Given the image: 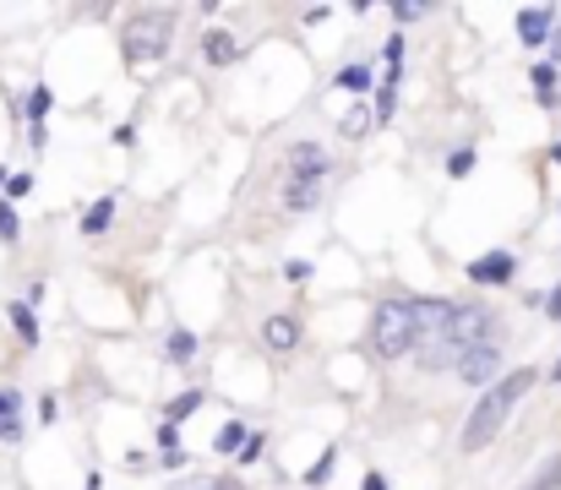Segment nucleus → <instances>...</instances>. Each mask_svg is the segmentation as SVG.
<instances>
[{"instance_id":"f257e3e1","label":"nucleus","mask_w":561,"mask_h":490,"mask_svg":"<svg viewBox=\"0 0 561 490\" xmlns=\"http://www.w3.org/2000/svg\"><path fill=\"white\" fill-rule=\"evenodd\" d=\"M529 387H535V371H507L491 392H480V403H474V414H469V425H463V453L491 447L496 431L507 425V414L518 409V398H524Z\"/></svg>"},{"instance_id":"f03ea898","label":"nucleus","mask_w":561,"mask_h":490,"mask_svg":"<svg viewBox=\"0 0 561 490\" xmlns=\"http://www.w3.org/2000/svg\"><path fill=\"white\" fill-rule=\"evenodd\" d=\"M420 338H425L420 300H381V306H376V322H371L376 360H403V354H420Z\"/></svg>"},{"instance_id":"7ed1b4c3","label":"nucleus","mask_w":561,"mask_h":490,"mask_svg":"<svg viewBox=\"0 0 561 490\" xmlns=\"http://www.w3.org/2000/svg\"><path fill=\"white\" fill-rule=\"evenodd\" d=\"M322 180H328V148L322 143H295L289 148V180H284V207L311 213L322 202Z\"/></svg>"},{"instance_id":"20e7f679","label":"nucleus","mask_w":561,"mask_h":490,"mask_svg":"<svg viewBox=\"0 0 561 490\" xmlns=\"http://www.w3.org/2000/svg\"><path fill=\"white\" fill-rule=\"evenodd\" d=\"M170 38H175V11L148 5V11H137V16L126 22L121 49H126V60H131V66H153V60H164V55H170Z\"/></svg>"},{"instance_id":"39448f33","label":"nucleus","mask_w":561,"mask_h":490,"mask_svg":"<svg viewBox=\"0 0 561 490\" xmlns=\"http://www.w3.org/2000/svg\"><path fill=\"white\" fill-rule=\"evenodd\" d=\"M551 38H557V5H524L518 11V44H529V49H551Z\"/></svg>"},{"instance_id":"423d86ee","label":"nucleus","mask_w":561,"mask_h":490,"mask_svg":"<svg viewBox=\"0 0 561 490\" xmlns=\"http://www.w3.org/2000/svg\"><path fill=\"white\" fill-rule=\"evenodd\" d=\"M458 376H463L469 387H485V392H491V387L502 381V343H485V349H474V354L458 365Z\"/></svg>"},{"instance_id":"0eeeda50","label":"nucleus","mask_w":561,"mask_h":490,"mask_svg":"<svg viewBox=\"0 0 561 490\" xmlns=\"http://www.w3.org/2000/svg\"><path fill=\"white\" fill-rule=\"evenodd\" d=\"M513 278H518V257H513V251H491V257H474V262H469V284L502 289V284H513Z\"/></svg>"},{"instance_id":"6e6552de","label":"nucleus","mask_w":561,"mask_h":490,"mask_svg":"<svg viewBox=\"0 0 561 490\" xmlns=\"http://www.w3.org/2000/svg\"><path fill=\"white\" fill-rule=\"evenodd\" d=\"M262 343H267L273 354H289V349L300 343V322H295V317H267V322H262Z\"/></svg>"},{"instance_id":"1a4fd4ad","label":"nucleus","mask_w":561,"mask_h":490,"mask_svg":"<svg viewBox=\"0 0 561 490\" xmlns=\"http://www.w3.org/2000/svg\"><path fill=\"white\" fill-rule=\"evenodd\" d=\"M251 436H256L251 425H240V420H224V425H218V436H213V453H218V458H240Z\"/></svg>"},{"instance_id":"9d476101","label":"nucleus","mask_w":561,"mask_h":490,"mask_svg":"<svg viewBox=\"0 0 561 490\" xmlns=\"http://www.w3.org/2000/svg\"><path fill=\"white\" fill-rule=\"evenodd\" d=\"M0 442H22V392L0 387Z\"/></svg>"},{"instance_id":"9b49d317","label":"nucleus","mask_w":561,"mask_h":490,"mask_svg":"<svg viewBox=\"0 0 561 490\" xmlns=\"http://www.w3.org/2000/svg\"><path fill=\"white\" fill-rule=\"evenodd\" d=\"M110 224H115V196H99V202L82 213V235H88V240H99Z\"/></svg>"},{"instance_id":"f8f14e48","label":"nucleus","mask_w":561,"mask_h":490,"mask_svg":"<svg viewBox=\"0 0 561 490\" xmlns=\"http://www.w3.org/2000/svg\"><path fill=\"white\" fill-rule=\"evenodd\" d=\"M5 317H11V327H16L22 349H38V322H33V306H27V300H11Z\"/></svg>"},{"instance_id":"ddd939ff","label":"nucleus","mask_w":561,"mask_h":490,"mask_svg":"<svg viewBox=\"0 0 561 490\" xmlns=\"http://www.w3.org/2000/svg\"><path fill=\"white\" fill-rule=\"evenodd\" d=\"M529 82H535V99H540V104H546V110H557V66H551V60H540V66H535V71H529Z\"/></svg>"},{"instance_id":"4468645a","label":"nucleus","mask_w":561,"mask_h":490,"mask_svg":"<svg viewBox=\"0 0 561 490\" xmlns=\"http://www.w3.org/2000/svg\"><path fill=\"white\" fill-rule=\"evenodd\" d=\"M202 55H207V60H213V66H229V60H234V55H240V44H234V38H229V33H224V27H213V33H207V38H202Z\"/></svg>"},{"instance_id":"2eb2a0df","label":"nucleus","mask_w":561,"mask_h":490,"mask_svg":"<svg viewBox=\"0 0 561 490\" xmlns=\"http://www.w3.org/2000/svg\"><path fill=\"white\" fill-rule=\"evenodd\" d=\"M333 88H344V93H360V99H366V93H371V88H376L371 66H366V60H360V66H344V71L333 77Z\"/></svg>"},{"instance_id":"dca6fc26","label":"nucleus","mask_w":561,"mask_h":490,"mask_svg":"<svg viewBox=\"0 0 561 490\" xmlns=\"http://www.w3.org/2000/svg\"><path fill=\"white\" fill-rule=\"evenodd\" d=\"M371 126H376V104H366V99H360V104H355V110L339 121V132H344V137H366Z\"/></svg>"},{"instance_id":"f3484780","label":"nucleus","mask_w":561,"mask_h":490,"mask_svg":"<svg viewBox=\"0 0 561 490\" xmlns=\"http://www.w3.org/2000/svg\"><path fill=\"white\" fill-rule=\"evenodd\" d=\"M164 354H170L175 365H186L191 354H196V332H191V327H175V332L164 338Z\"/></svg>"},{"instance_id":"a211bd4d","label":"nucleus","mask_w":561,"mask_h":490,"mask_svg":"<svg viewBox=\"0 0 561 490\" xmlns=\"http://www.w3.org/2000/svg\"><path fill=\"white\" fill-rule=\"evenodd\" d=\"M333 464H339V447H322V458H317V464H311V469H306L300 480H306L311 490L328 486V480H333Z\"/></svg>"},{"instance_id":"6ab92c4d","label":"nucleus","mask_w":561,"mask_h":490,"mask_svg":"<svg viewBox=\"0 0 561 490\" xmlns=\"http://www.w3.org/2000/svg\"><path fill=\"white\" fill-rule=\"evenodd\" d=\"M202 398H207V392H196V387H191V392H181V398H170V414H164V420H175V425H181V420H191V414L202 409Z\"/></svg>"},{"instance_id":"aec40b11","label":"nucleus","mask_w":561,"mask_h":490,"mask_svg":"<svg viewBox=\"0 0 561 490\" xmlns=\"http://www.w3.org/2000/svg\"><path fill=\"white\" fill-rule=\"evenodd\" d=\"M22 110H27V121H33V126H44V115H49V88L38 82V88L27 93V104H22Z\"/></svg>"},{"instance_id":"412c9836","label":"nucleus","mask_w":561,"mask_h":490,"mask_svg":"<svg viewBox=\"0 0 561 490\" xmlns=\"http://www.w3.org/2000/svg\"><path fill=\"white\" fill-rule=\"evenodd\" d=\"M16 235H22V218H16V207L0 196V240H5V246H16Z\"/></svg>"},{"instance_id":"4be33fe9","label":"nucleus","mask_w":561,"mask_h":490,"mask_svg":"<svg viewBox=\"0 0 561 490\" xmlns=\"http://www.w3.org/2000/svg\"><path fill=\"white\" fill-rule=\"evenodd\" d=\"M524 490H561V453H557V458H551V464H546V469H540V475H535V480H529Z\"/></svg>"},{"instance_id":"5701e85b","label":"nucleus","mask_w":561,"mask_h":490,"mask_svg":"<svg viewBox=\"0 0 561 490\" xmlns=\"http://www.w3.org/2000/svg\"><path fill=\"white\" fill-rule=\"evenodd\" d=\"M469 169H474V148H453V153H447V174H453V180H463Z\"/></svg>"},{"instance_id":"b1692460","label":"nucleus","mask_w":561,"mask_h":490,"mask_svg":"<svg viewBox=\"0 0 561 490\" xmlns=\"http://www.w3.org/2000/svg\"><path fill=\"white\" fill-rule=\"evenodd\" d=\"M387 11H392V22H398V27H409V22L431 16V5H403V0H398V5H387Z\"/></svg>"},{"instance_id":"393cba45","label":"nucleus","mask_w":561,"mask_h":490,"mask_svg":"<svg viewBox=\"0 0 561 490\" xmlns=\"http://www.w3.org/2000/svg\"><path fill=\"white\" fill-rule=\"evenodd\" d=\"M159 447H164V453H181V425H175V420L159 425Z\"/></svg>"},{"instance_id":"a878e982","label":"nucleus","mask_w":561,"mask_h":490,"mask_svg":"<svg viewBox=\"0 0 561 490\" xmlns=\"http://www.w3.org/2000/svg\"><path fill=\"white\" fill-rule=\"evenodd\" d=\"M33 191V174H11V185H5V202H16V196H27Z\"/></svg>"},{"instance_id":"bb28decb","label":"nucleus","mask_w":561,"mask_h":490,"mask_svg":"<svg viewBox=\"0 0 561 490\" xmlns=\"http://www.w3.org/2000/svg\"><path fill=\"white\" fill-rule=\"evenodd\" d=\"M381 60H387V66H403V33H398V38H387V49H381Z\"/></svg>"},{"instance_id":"cd10ccee","label":"nucleus","mask_w":561,"mask_h":490,"mask_svg":"<svg viewBox=\"0 0 561 490\" xmlns=\"http://www.w3.org/2000/svg\"><path fill=\"white\" fill-rule=\"evenodd\" d=\"M55 414H60V403H55V392H44V398H38V420L55 425Z\"/></svg>"},{"instance_id":"c85d7f7f","label":"nucleus","mask_w":561,"mask_h":490,"mask_svg":"<svg viewBox=\"0 0 561 490\" xmlns=\"http://www.w3.org/2000/svg\"><path fill=\"white\" fill-rule=\"evenodd\" d=\"M262 447H267V442H262V431H256V436L245 442V453H240V464H256V458H262Z\"/></svg>"},{"instance_id":"c756f323","label":"nucleus","mask_w":561,"mask_h":490,"mask_svg":"<svg viewBox=\"0 0 561 490\" xmlns=\"http://www.w3.org/2000/svg\"><path fill=\"white\" fill-rule=\"evenodd\" d=\"M284 278H295V284H306V278H311V262H289V267H284Z\"/></svg>"},{"instance_id":"7c9ffc66","label":"nucleus","mask_w":561,"mask_h":490,"mask_svg":"<svg viewBox=\"0 0 561 490\" xmlns=\"http://www.w3.org/2000/svg\"><path fill=\"white\" fill-rule=\"evenodd\" d=\"M159 464H164V469H186V464H191V453H186V447H181V453H164Z\"/></svg>"},{"instance_id":"2f4dec72","label":"nucleus","mask_w":561,"mask_h":490,"mask_svg":"<svg viewBox=\"0 0 561 490\" xmlns=\"http://www.w3.org/2000/svg\"><path fill=\"white\" fill-rule=\"evenodd\" d=\"M546 317H551V322H561V284L546 295Z\"/></svg>"},{"instance_id":"473e14b6","label":"nucleus","mask_w":561,"mask_h":490,"mask_svg":"<svg viewBox=\"0 0 561 490\" xmlns=\"http://www.w3.org/2000/svg\"><path fill=\"white\" fill-rule=\"evenodd\" d=\"M213 490H245V486H240V475H218V480H213Z\"/></svg>"},{"instance_id":"72a5a7b5","label":"nucleus","mask_w":561,"mask_h":490,"mask_svg":"<svg viewBox=\"0 0 561 490\" xmlns=\"http://www.w3.org/2000/svg\"><path fill=\"white\" fill-rule=\"evenodd\" d=\"M360 490H387V480H381V475H366V480H360Z\"/></svg>"},{"instance_id":"f704fd0d","label":"nucleus","mask_w":561,"mask_h":490,"mask_svg":"<svg viewBox=\"0 0 561 490\" xmlns=\"http://www.w3.org/2000/svg\"><path fill=\"white\" fill-rule=\"evenodd\" d=\"M175 490H213V480H181Z\"/></svg>"},{"instance_id":"c9c22d12","label":"nucleus","mask_w":561,"mask_h":490,"mask_svg":"<svg viewBox=\"0 0 561 490\" xmlns=\"http://www.w3.org/2000/svg\"><path fill=\"white\" fill-rule=\"evenodd\" d=\"M551 66H561V27H557V38H551Z\"/></svg>"},{"instance_id":"e433bc0d","label":"nucleus","mask_w":561,"mask_h":490,"mask_svg":"<svg viewBox=\"0 0 561 490\" xmlns=\"http://www.w3.org/2000/svg\"><path fill=\"white\" fill-rule=\"evenodd\" d=\"M88 490H104V480H99V475H88Z\"/></svg>"},{"instance_id":"4c0bfd02","label":"nucleus","mask_w":561,"mask_h":490,"mask_svg":"<svg viewBox=\"0 0 561 490\" xmlns=\"http://www.w3.org/2000/svg\"><path fill=\"white\" fill-rule=\"evenodd\" d=\"M551 381H561V360H557V365H551Z\"/></svg>"},{"instance_id":"58836bf2","label":"nucleus","mask_w":561,"mask_h":490,"mask_svg":"<svg viewBox=\"0 0 561 490\" xmlns=\"http://www.w3.org/2000/svg\"><path fill=\"white\" fill-rule=\"evenodd\" d=\"M551 159H557V163H561V143H557V148H551Z\"/></svg>"},{"instance_id":"ea45409f","label":"nucleus","mask_w":561,"mask_h":490,"mask_svg":"<svg viewBox=\"0 0 561 490\" xmlns=\"http://www.w3.org/2000/svg\"><path fill=\"white\" fill-rule=\"evenodd\" d=\"M5 185H11V180H5V169H0V191H5Z\"/></svg>"}]
</instances>
